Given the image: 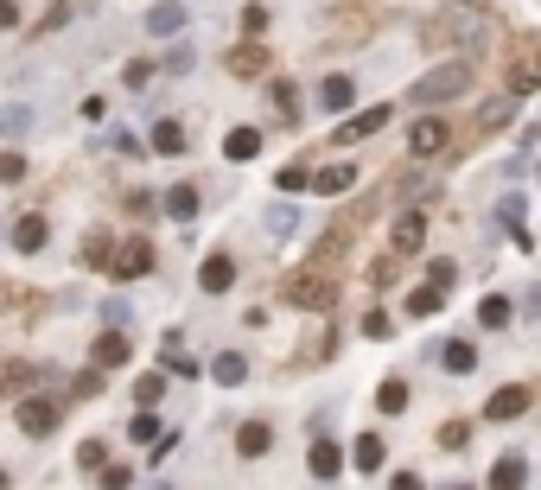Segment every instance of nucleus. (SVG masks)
Masks as SVG:
<instances>
[{
	"mask_svg": "<svg viewBox=\"0 0 541 490\" xmlns=\"http://www.w3.org/2000/svg\"><path fill=\"white\" fill-rule=\"evenodd\" d=\"M13 249H20V255H39V249H45V217H39V210L13 223Z\"/></svg>",
	"mask_w": 541,
	"mask_h": 490,
	"instance_id": "18",
	"label": "nucleus"
},
{
	"mask_svg": "<svg viewBox=\"0 0 541 490\" xmlns=\"http://www.w3.org/2000/svg\"><path fill=\"white\" fill-rule=\"evenodd\" d=\"M211 376H217V382H223V389H236V382H242V376H249V357H242V350H223V357H217V363H211Z\"/></svg>",
	"mask_w": 541,
	"mask_h": 490,
	"instance_id": "21",
	"label": "nucleus"
},
{
	"mask_svg": "<svg viewBox=\"0 0 541 490\" xmlns=\"http://www.w3.org/2000/svg\"><path fill=\"white\" fill-rule=\"evenodd\" d=\"M503 90H510V96H535V90H541V39H522V45L510 51Z\"/></svg>",
	"mask_w": 541,
	"mask_h": 490,
	"instance_id": "3",
	"label": "nucleus"
},
{
	"mask_svg": "<svg viewBox=\"0 0 541 490\" xmlns=\"http://www.w3.org/2000/svg\"><path fill=\"white\" fill-rule=\"evenodd\" d=\"M446 140H452V127H446L440 115H427V121L408 127V153H414V160H433V153H446Z\"/></svg>",
	"mask_w": 541,
	"mask_h": 490,
	"instance_id": "6",
	"label": "nucleus"
},
{
	"mask_svg": "<svg viewBox=\"0 0 541 490\" xmlns=\"http://www.w3.org/2000/svg\"><path fill=\"white\" fill-rule=\"evenodd\" d=\"M510 319H516V306H510V300H503V293H491V300H484V306H478V325H484V331H503V325H510Z\"/></svg>",
	"mask_w": 541,
	"mask_h": 490,
	"instance_id": "22",
	"label": "nucleus"
},
{
	"mask_svg": "<svg viewBox=\"0 0 541 490\" xmlns=\"http://www.w3.org/2000/svg\"><path fill=\"white\" fill-rule=\"evenodd\" d=\"M522 484H528V459L522 452H503L491 465V490H522Z\"/></svg>",
	"mask_w": 541,
	"mask_h": 490,
	"instance_id": "10",
	"label": "nucleus"
},
{
	"mask_svg": "<svg viewBox=\"0 0 541 490\" xmlns=\"http://www.w3.org/2000/svg\"><path fill=\"white\" fill-rule=\"evenodd\" d=\"M522 312H528V319H541V287H528V300H522Z\"/></svg>",
	"mask_w": 541,
	"mask_h": 490,
	"instance_id": "43",
	"label": "nucleus"
},
{
	"mask_svg": "<svg viewBox=\"0 0 541 490\" xmlns=\"http://www.w3.org/2000/svg\"><path fill=\"white\" fill-rule=\"evenodd\" d=\"M382 459H388V446H382L376 433H363V440H357V471H376Z\"/></svg>",
	"mask_w": 541,
	"mask_h": 490,
	"instance_id": "30",
	"label": "nucleus"
},
{
	"mask_svg": "<svg viewBox=\"0 0 541 490\" xmlns=\"http://www.w3.org/2000/svg\"><path fill=\"white\" fill-rule=\"evenodd\" d=\"M153 153H185V127L179 121H153Z\"/></svg>",
	"mask_w": 541,
	"mask_h": 490,
	"instance_id": "24",
	"label": "nucleus"
},
{
	"mask_svg": "<svg viewBox=\"0 0 541 490\" xmlns=\"http://www.w3.org/2000/svg\"><path fill=\"white\" fill-rule=\"evenodd\" d=\"M261 64H267V51H261V45H242V51L230 57V70H236V77H255Z\"/></svg>",
	"mask_w": 541,
	"mask_h": 490,
	"instance_id": "31",
	"label": "nucleus"
},
{
	"mask_svg": "<svg viewBox=\"0 0 541 490\" xmlns=\"http://www.w3.org/2000/svg\"><path fill=\"white\" fill-rule=\"evenodd\" d=\"M57 420H64V401H51V395H26V401H20V433L45 440Z\"/></svg>",
	"mask_w": 541,
	"mask_h": 490,
	"instance_id": "4",
	"label": "nucleus"
},
{
	"mask_svg": "<svg viewBox=\"0 0 541 490\" xmlns=\"http://www.w3.org/2000/svg\"><path fill=\"white\" fill-rule=\"evenodd\" d=\"M440 350V363L452 370V376H471L478 370V344H465V337H446V344H433Z\"/></svg>",
	"mask_w": 541,
	"mask_h": 490,
	"instance_id": "9",
	"label": "nucleus"
},
{
	"mask_svg": "<svg viewBox=\"0 0 541 490\" xmlns=\"http://www.w3.org/2000/svg\"><path fill=\"white\" fill-rule=\"evenodd\" d=\"M197 280H205V293H230V280H236V261H230V255H211L205 267H197Z\"/></svg>",
	"mask_w": 541,
	"mask_h": 490,
	"instance_id": "16",
	"label": "nucleus"
},
{
	"mask_svg": "<svg viewBox=\"0 0 541 490\" xmlns=\"http://www.w3.org/2000/svg\"><path fill=\"white\" fill-rule=\"evenodd\" d=\"M446 490H471V484H446Z\"/></svg>",
	"mask_w": 541,
	"mask_h": 490,
	"instance_id": "45",
	"label": "nucleus"
},
{
	"mask_svg": "<svg viewBox=\"0 0 541 490\" xmlns=\"http://www.w3.org/2000/svg\"><path fill=\"white\" fill-rule=\"evenodd\" d=\"M26 121H32V109H7V115H0V134L13 140V134H26Z\"/></svg>",
	"mask_w": 541,
	"mask_h": 490,
	"instance_id": "37",
	"label": "nucleus"
},
{
	"mask_svg": "<svg viewBox=\"0 0 541 490\" xmlns=\"http://www.w3.org/2000/svg\"><path fill=\"white\" fill-rule=\"evenodd\" d=\"M261 223H267V236H287V230L300 223V210H293V204H267V217H261Z\"/></svg>",
	"mask_w": 541,
	"mask_h": 490,
	"instance_id": "29",
	"label": "nucleus"
},
{
	"mask_svg": "<svg viewBox=\"0 0 541 490\" xmlns=\"http://www.w3.org/2000/svg\"><path fill=\"white\" fill-rule=\"evenodd\" d=\"M127 433L141 440V446H153V440H160V420H153V407H147V414H134V427H127Z\"/></svg>",
	"mask_w": 541,
	"mask_h": 490,
	"instance_id": "33",
	"label": "nucleus"
},
{
	"mask_svg": "<svg viewBox=\"0 0 541 490\" xmlns=\"http://www.w3.org/2000/svg\"><path fill=\"white\" fill-rule=\"evenodd\" d=\"M147 490H172V484H147Z\"/></svg>",
	"mask_w": 541,
	"mask_h": 490,
	"instance_id": "44",
	"label": "nucleus"
},
{
	"mask_svg": "<svg viewBox=\"0 0 541 490\" xmlns=\"http://www.w3.org/2000/svg\"><path fill=\"white\" fill-rule=\"evenodd\" d=\"M134 395H141L147 407H153V401H166V376H160V370H147L141 382H134Z\"/></svg>",
	"mask_w": 541,
	"mask_h": 490,
	"instance_id": "32",
	"label": "nucleus"
},
{
	"mask_svg": "<svg viewBox=\"0 0 541 490\" xmlns=\"http://www.w3.org/2000/svg\"><path fill=\"white\" fill-rule=\"evenodd\" d=\"M287 300H293V306H312V312H325V306H331V274H325V267L300 274L293 287H287Z\"/></svg>",
	"mask_w": 541,
	"mask_h": 490,
	"instance_id": "7",
	"label": "nucleus"
},
{
	"mask_svg": "<svg viewBox=\"0 0 541 490\" xmlns=\"http://www.w3.org/2000/svg\"><path fill=\"white\" fill-rule=\"evenodd\" d=\"M421 236H427V217H421V210L395 217V255H414V249H421Z\"/></svg>",
	"mask_w": 541,
	"mask_h": 490,
	"instance_id": "14",
	"label": "nucleus"
},
{
	"mask_svg": "<svg viewBox=\"0 0 541 490\" xmlns=\"http://www.w3.org/2000/svg\"><path fill=\"white\" fill-rule=\"evenodd\" d=\"M471 90V64L465 57H452V64H440V70H427V77L408 90V102H421V109H433V102H452V96H465Z\"/></svg>",
	"mask_w": 541,
	"mask_h": 490,
	"instance_id": "2",
	"label": "nucleus"
},
{
	"mask_svg": "<svg viewBox=\"0 0 541 490\" xmlns=\"http://www.w3.org/2000/svg\"><path fill=\"white\" fill-rule=\"evenodd\" d=\"M516 109H522V96H510V90H503V96H491V102L478 109V134H497V127H503Z\"/></svg>",
	"mask_w": 541,
	"mask_h": 490,
	"instance_id": "11",
	"label": "nucleus"
},
{
	"mask_svg": "<svg viewBox=\"0 0 541 490\" xmlns=\"http://www.w3.org/2000/svg\"><path fill=\"white\" fill-rule=\"evenodd\" d=\"M102 452H109L102 440H83V446H77V465H83V471H102Z\"/></svg>",
	"mask_w": 541,
	"mask_h": 490,
	"instance_id": "35",
	"label": "nucleus"
},
{
	"mask_svg": "<svg viewBox=\"0 0 541 490\" xmlns=\"http://www.w3.org/2000/svg\"><path fill=\"white\" fill-rule=\"evenodd\" d=\"M337 471H345V446L318 440V446H312V477H337Z\"/></svg>",
	"mask_w": 541,
	"mask_h": 490,
	"instance_id": "20",
	"label": "nucleus"
},
{
	"mask_svg": "<svg viewBox=\"0 0 541 490\" xmlns=\"http://www.w3.org/2000/svg\"><path fill=\"white\" fill-rule=\"evenodd\" d=\"M127 484H134L127 465H102V490H127Z\"/></svg>",
	"mask_w": 541,
	"mask_h": 490,
	"instance_id": "38",
	"label": "nucleus"
},
{
	"mask_svg": "<svg viewBox=\"0 0 541 490\" xmlns=\"http://www.w3.org/2000/svg\"><path fill=\"white\" fill-rule=\"evenodd\" d=\"M20 172H26V160H20V153H0V179H20Z\"/></svg>",
	"mask_w": 541,
	"mask_h": 490,
	"instance_id": "41",
	"label": "nucleus"
},
{
	"mask_svg": "<svg viewBox=\"0 0 541 490\" xmlns=\"http://www.w3.org/2000/svg\"><path fill=\"white\" fill-rule=\"evenodd\" d=\"M236 446H242V452H249V459H261V452H267V446H275V433H267V427H261V420H249V427H242V433H236Z\"/></svg>",
	"mask_w": 541,
	"mask_h": 490,
	"instance_id": "27",
	"label": "nucleus"
},
{
	"mask_svg": "<svg viewBox=\"0 0 541 490\" xmlns=\"http://www.w3.org/2000/svg\"><path fill=\"white\" fill-rule=\"evenodd\" d=\"M388 490H427V484H421L414 471H395V477H388Z\"/></svg>",
	"mask_w": 541,
	"mask_h": 490,
	"instance_id": "42",
	"label": "nucleus"
},
{
	"mask_svg": "<svg viewBox=\"0 0 541 490\" xmlns=\"http://www.w3.org/2000/svg\"><path fill=\"white\" fill-rule=\"evenodd\" d=\"M452 274H458V261H433V267H427V287H440V293H446V287H452Z\"/></svg>",
	"mask_w": 541,
	"mask_h": 490,
	"instance_id": "36",
	"label": "nucleus"
},
{
	"mask_svg": "<svg viewBox=\"0 0 541 490\" xmlns=\"http://www.w3.org/2000/svg\"><path fill=\"white\" fill-rule=\"evenodd\" d=\"M382 127H388V109H363L357 121L337 127V147H357V140H370V134H382Z\"/></svg>",
	"mask_w": 541,
	"mask_h": 490,
	"instance_id": "8",
	"label": "nucleus"
},
{
	"mask_svg": "<svg viewBox=\"0 0 541 490\" xmlns=\"http://www.w3.org/2000/svg\"><path fill=\"white\" fill-rule=\"evenodd\" d=\"M376 407H382V414H401V407H408V382H401V376H388V382L376 389Z\"/></svg>",
	"mask_w": 541,
	"mask_h": 490,
	"instance_id": "26",
	"label": "nucleus"
},
{
	"mask_svg": "<svg viewBox=\"0 0 541 490\" xmlns=\"http://www.w3.org/2000/svg\"><path fill=\"white\" fill-rule=\"evenodd\" d=\"M147 267H153V242H141V236L121 242V249L109 255V274H115V280H141Z\"/></svg>",
	"mask_w": 541,
	"mask_h": 490,
	"instance_id": "5",
	"label": "nucleus"
},
{
	"mask_svg": "<svg viewBox=\"0 0 541 490\" xmlns=\"http://www.w3.org/2000/svg\"><path fill=\"white\" fill-rule=\"evenodd\" d=\"M166 210H172L179 223H191V217H197V185H179V191H166Z\"/></svg>",
	"mask_w": 541,
	"mask_h": 490,
	"instance_id": "25",
	"label": "nucleus"
},
{
	"mask_svg": "<svg viewBox=\"0 0 541 490\" xmlns=\"http://www.w3.org/2000/svg\"><path fill=\"white\" fill-rule=\"evenodd\" d=\"M351 102H357V83H351V77H325V83H318V109H331V115H345Z\"/></svg>",
	"mask_w": 541,
	"mask_h": 490,
	"instance_id": "12",
	"label": "nucleus"
},
{
	"mask_svg": "<svg viewBox=\"0 0 541 490\" xmlns=\"http://www.w3.org/2000/svg\"><path fill=\"white\" fill-rule=\"evenodd\" d=\"M351 185H357V166H325V172H312V191H325V197L351 191Z\"/></svg>",
	"mask_w": 541,
	"mask_h": 490,
	"instance_id": "19",
	"label": "nucleus"
},
{
	"mask_svg": "<svg viewBox=\"0 0 541 490\" xmlns=\"http://www.w3.org/2000/svg\"><path fill=\"white\" fill-rule=\"evenodd\" d=\"M147 32H153V39H172V32H185V7H179V0H160V7L147 13Z\"/></svg>",
	"mask_w": 541,
	"mask_h": 490,
	"instance_id": "13",
	"label": "nucleus"
},
{
	"mask_svg": "<svg viewBox=\"0 0 541 490\" xmlns=\"http://www.w3.org/2000/svg\"><path fill=\"white\" fill-rule=\"evenodd\" d=\"M484 32H491V13L471 7V0H452L446 13L427 20V45H478Z\"/></svg>",
	"mask_w": 541,
	"mask_h": 490,
	"instance_id": "1",
	"label": "nucleus"
},
{
	"mask_svg": "<svg viewBox=\"0 0 541 490\" xmlns=\"http://www.w3.org/2000/svg\"><path fill=\"white\" fill-rule=\"evenodd\" d=\"M109 255H115L109 236H90V242H83V261H90V267H109Z\"/></svg>",
	"mask_w": 541,
	"mask_h": 490,
	"instance_id": "34",
	"label": "nucleus"
},
{
	"mask_svg": "<svg viewBox=\"0 0 541 490\" xmlns=\"http://www.w3.org/2000/svg\"><path fill=\"white\" fill-rule=\"evenodd\" d=\"M363 331L370 337H388V312H363Z\"/></svg>",
	"mask_w": 541,
	"mask_h": 490,
	"instance_id": "40",
	"label": "nucleus"
},
{
	"mask_svg": "<svg viewBox=\"0 0 541 490\" xmlns=\"http://www.w3.org/2000/svg\"><path fill=\"white\" fill-rule=\"evenodd\" d=\"M134 357V344L121 337V331H109V337H96V370H121Z\"/></svg>",
	"mask_w": 541,
	"mask_h": 490,
	"instance_id": "17",
	"label": "nucleus"
},
{
	"mask_svg": "<svg viewBox=\"0 0 541 490\" xmlns=\"http://www.w3.org/2000/svg\"><path fill=\"white\" fill-rule=\"evenodd\" d=\"M522 407H528V389H516V382H510V389H497V395L484 401V414H491V420H516Z\"/></svg>",
	"mask_w": 541,
	"mask_h": 490,
	"instance_id": "15",
	"label": "nucleus"
},
{
	"mask_svg": "<svg viewBox=\"0 0 541 490\" xmlns=\"http://www.w3.org/2000/svg\"><path fill=\"white\" fill-rule=\"evenodd\" d=\"M440 440H446V446H465V440H471V427H465V420H452V427H440Z\"/></svg>",
	"mask_w": 541,
	"mask_h": 490,
	"instance_id": "39",
	"label": "nucleus"
},
{
	"mask_svg": "<svg viewBox=\"0 0 541 490\" xmlns=\"http://www.w3.org/2000/svg\"><path fill=\"white\" fill-rule=\"evenodd\" d=\"M440 306H446V293H440V287H414V293H408V312H414V319H433Z\"/></svg>",
	"mask_w": 541,
	"mask_h": 490,
	"instance_id": "28",
	"label": "nucleus"
},
{
	"mask_svg": "<svg viewBox=\"0 0 541 490\" xmlns=\"http://www.w3.org/2000/svg\"><path fill=\"white\" fill-rule=\"evenodd\" d=\"M223 153H230V160H255V153H261V134H255V127H230Z\"/></svg>",
	"mask_w": 541,
	"mask_h": 490,
	"instance_id": "23",
	"label": "nucleus"
}]
</instances>
